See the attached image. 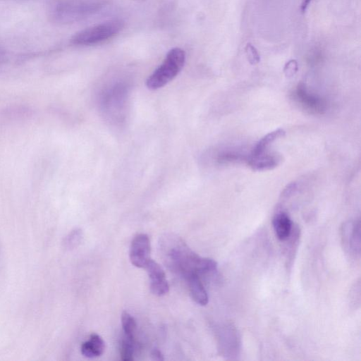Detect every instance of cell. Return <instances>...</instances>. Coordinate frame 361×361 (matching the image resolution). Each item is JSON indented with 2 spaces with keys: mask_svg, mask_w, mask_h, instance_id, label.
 Masks as SVG:
<instances>
[{
  "mask_svg": "<svg viewBox=\"0 0 361 361\" xmlns=\"http://www.w3.org/2000/svg\"><path fill=\"white\" fill-rule=\"evenodd\" d=\"M161 250L169 268L184 278L191 274L212 275L217 271V264L214 260L200 257L177 236L169 235L164 238Z\"/></svg>",
  "mask_w": 361,
  "mask_h": 361,
  "instance_id": "cell-1",
  "label": "cell"
},
{
  "mask_svg": "<svg viewBox=\"0 0 361 361\" xmlns=\"http://www.w3.org/2000/svg\"><path fill=\"white\" fill-rule=\"evenodd\" d=\"M185 52L179 47L169 50L162 63L148 77L147 87L157 90L165 86L181 71L185 63Z\"/></svg>",
  "mask_w": 361,
  "mask_h": 361,
  "instance_id": "cell-2",
  "label": "cell"
},
{
  "mask_svg": "<svg viewBox=\"0 0 361 361\" xmlns=\"http://www.w3.org/2000/svg\"><path fill=\"white\" fill-rule=\"evenodd\" d=\"M123 27L121 20H111L77 32L71 42L78 46H92L105 42L118 34Z\"/></svg>",
  "mask_w": 361,
  "mask_h": 361,
  "instance_id": "cell-3",
  "label": "cell"
},
{
  "mask_svg": "<svg viewBox=\"0 0 361 361\" xmlns=\"http://www.w3.org/2000/svg\"><path fill=\"white\" fill-rule=\"evenodd\" d=\"M59 6L61 18L77 19L97 12L102 4L101 0H66Z\"/></svg>",
  "mask_w": 361,
  "mask_h": 361,
  "instance_id": "cell-4",
  "label": "cell"
},
{
  "mask_svg": "<svg viewBox=\"0 0 361 361\" xmlns=\"http://www.w3.org/2000/svg\"><path fill=\"white\" fill-rule=\"evenodd\" d=\"M219 346L225 357L233 359L240 351L241 340L238 329L232 324L224 325L219 331Z\"/></svg>",
  "mask_w": 361,
  "mask_h": 361,
  "instance_id": "cell-5",
  "label": "cell"
},
{
  "mask_svg": "<svg viewBox=\"0 0 361 361\" xmlns=\"http://www.w3.org/2000/svg\"><path fill=\"white\" fill-rule=\"evenodd\" d=\"M341 242L346 252L352 255L360 253V222L348 221L341 227Z\"/></svg>",
  "mask_w": 361,
  "mask_h": 361,
  "instance_id": "cell-6",
  "label": "cell"
},
{
  "mask_svg": "<svg viewBox=\"0 0 361 361\" xmlns=\"http://www.w3.org/2000/svg\"><path fill=\"white\" fill-rule=\"evenodd\" d=\"M150 241L147 235L137 234L133 239L129 251L130 260L133 265L144 268L150 259Z\"/></svg>",
  "mask_w": 361,
  "mask_h": 361,
  "instance_id": "cell-7",
  "label": "cell"
},
{
  "mask_svg": "<svg viewBox=\"0 0 361 361\" xmlns=\"http://www.w3.org/2000/svg\"><path fill=\"white\" fill-rule=\"evenodd\" d=\"M144 268L149 278L151 292L157 296L166 295L169 290V286L161 267L157 262L150 259Z\"/></svg>",
  "mask_w": 361,
  "mask_h": 361,
  "instance_id": "cell-8",
  "label": "cell"
},
{
  "mask_svg": "<svg viewBox=\"0 0 361 361\" xmlns=\"http://www.w3.org/2000/svg\"><path fill=\"white\" fill-rule=\"evenodd\" d=\"M281 157L277 153H262L250 156L249 165L255 171H267L276 167L281 162Z\"/></svg>",
  "mask_w": 361,
  "mask_h": 361,
  "instance_id": "cell-9",
  "label": "cell"
},
{
  "mask_svg": "<svg viewBox=\"0 0 361 361\" xmlns=\"http://www.w3.org/2000/svg\"><path fill=\"white\" fill-rule=\"evenodd\" d=\"M185 279L187 281L192 299L200 305H206L208 303L209 298L199 275L191 274L186 276Z\"/></svg>",
  "mask_w": 361,
  "mask_h": 361,
  "instance_id": "cell-10",
  "label": "cell"
},
{
  "mask_svg": "<svg viewBox=\"0 0 361 361\" xmlns=\"http://www.w3.org/2000/svg\"><path fill=\"white\" fill-rule=\"evenodd\" d=\"M273 227L277 238L281 241L287 240L291 233L292 221L284 212L276 213L273 219Z\"/></svg>",
  "mask_w": 361,
  "mask_h": 361,
  "instance_id": "cell-11",
  "label": "cell"
},
{
  "mask_svg": "<svg viewBox=\"0 0 361 361\" xmlns=\"http://www.w3.org/2000/svg\"><path fill=\"white\" fill-rule=\"evenodd\" d=\"M105 348V344L100 336L96 334H91L90 339L81 345L82 354L89 358L100 356Z\"/></svg>",
  "mask_w": 361,
  "mask_h": 361,
  "instance_id": "cell-12",
  "label": "cell"
},
{
  "mask_svg": "<svg viewBox=\"0 0 361 361\" xmlns=\"http://www.w3.org/2000/svg\"><path fill=\"white\" fill-rule=\"evenodd\" d=\"M285 133V130L282 128H279L269 133L257 142L252 149L251 155L255 156L264 152L271 143L283 137Z\"/></svg>",
  "mask_w": 361,
  "mask_h": 361,
  "instance_id": "cell-13",
  "label": "cell"
},
{
  "mask_svg": "<svg viewBox=\"0 0 361 361\" xmlns=\"http://www.w3.org/2000/svg\"><path fill=\"white\" fill-rule=\"evenodd\" d=\"M121 359L123 361L133 360L134 336H129L123 334L120 344Z\"/></svg>",
  "mask_w": 361,
  "mask_h": 361,
  "instance_id": "cell-14",
  "label": "cell"
},
{
  "mask_svg": "<svg viewBox=\"0 0 361 361\" xmlns=\"http://www.w3.org/2000/svg\"><path fill=\"white\" fill-rule=\"evenodd\" d=\"M121 324L123 334L129 336H134L136 329L135 320L128 312H123Z\"/></svg>",
  "mask_w": 361,
  "mask_h": 361,
  "instance_id": "cell-15",
  "label": "cell"
},
{
  "mask_svg": "<svg viewBox=\"0 0 361 361\" xmlns=\"http://www.w3.org/2000/svg\"><path fill=\"white\" fill-rule=\"evenodd\" d=\"M82 239V232L76 228L72 231L65 238L64 244L67 248L72 249L77 247Z\"/></svg>",
  "mask_w": 361,
  "mask_h": 361,
  "instance_id": "cell-16",
  "label": "cell"
},
{
  "mask_svg": "<svg viewBox=\"0 0 361 361\" xmlns=\"http://www.w3.org/2000/svg\"><path fill=\"white\" fill-rule=\"evenodd\" d=\"M298 94L300 99L302 100L306 105H308L310 107H314L316 109L320 106V104L317 98L311 96L309 94H307L304 89L301 87L298 86Z\"/></svg>",
  "mask_w": 361,
  "mask_h": 361,
  "instance_id": "cell-17",
  "label": "cell"
},
{
  "mask_svg": "<svg viewBox=\"0 0 361 361\" xmlns=\"http://www.w3.org/2000/svg\"><path fill=\"white\" fill-rule=\"evenodd\" d=\"M245 54L249 63L255 65L260 61V56L257 49L251 43H247L245 47Z\"/></svg>",
  "mask_w": 361,
  "mask_h": 361,
  "instance_id": "cell-18",
  "label": "cell"
},
{
  "mask_svg": "<svg viewBox=\"0 0 361 361\" xmlns=\"http://www.w3.org/2000/svg\"><path fill=\"white\" fill-rule=\"evenodd\" d=\"M298 66L296 60L291 59L284 66L283 73L288 78L293 77L298 71Z\"/></svg>",
  "mask_w": 361,
  "mask_h": 361,
  "instance_id": "cell-19",
  "label": "cell"
},
{
  "mask_svg": "<svg viewBox=\"0 0 361 361\" xmlns=\"http://www.w3.org/2000/svg\"><path fill=\"white\" fill-rule=\"evenodd\" d=\"M297 188V185L295 183H291L287 185L286 188L283 190L282 192L283 197H288L291 195Z\"/></svg>",
  "mask_w": 361,
  "mask_h": 361,
  "instance_id": "cell-20",
  "label": "cell"
},
{
  "mask_svg": "<svg viewBox=\"0 0 361 361\" xmlns=\"http://www.w3.org/2000/svg\"><path fill=\"white\" fill-rule=\"evenodd\" d=\"M152 356L154 360H163V355L158 348H154L152 352Z\"/></svg>",
  "mask_w": 361,
  "mask_h": 361,
  "instance_id": "cell-21",
  "label": "cell"
},
{
  "mask_svg": "<svg viewBox=\"0 0 361 361\" xmlns=\"http://www.w3.org/2000/svg\"><path fill=\"white\" fill-rule=\"evenodd\" d=\"M311 1L312 0H302V1L300 10L302 13H304L306 11V9L307 8Z\"/></svg>",
  "mask_w": 361,
  "mask_h": 361,
  "instance_id": "cell-22",
  "label": "cell"
}]
</instances>
